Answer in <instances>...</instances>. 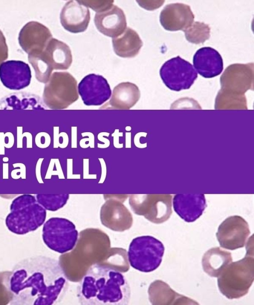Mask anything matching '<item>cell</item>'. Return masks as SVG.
Listing matches in <instances>:
<instances>
[{"label": "cell", "instance_id": "1", "mask_svg": "<svg viewBox=\"0 0 254 305\" xmlns=\"http://www.w3.org/2000/svg\"><path fill=\"white\" fill-rule=\"evenodd\" d=\"M66 275L56 259L36 256L22 260L13 267L10 288L11 305H52L60 303L68 289Z\"/></svg>", "mask_w": 254, "mask_h": 305}, {"label": "cell", "instance_id": "2", "mask_svg": "<svg viewBox=\"0 0 254 305\" xmlns=\"http://www.w3.org/2000/svg\"><path fill=\"white\" fill-rule=\"evenodd\" d=\"M129 284L124 275L113 268L94 264L80 282L79 303L83 305H125L130 299Z\"/></svg>", "mask_w": 254, "mask_h": 305}, {"label": "cell", "instance_id": "3", "mask_svg": "<svg viewBox=\"0 0 254 305\" xmlns=\"http://www.w3.org/2000/svg\"><path fill=\"white\" fill-rule=\"evenodd\" d=\"M10 213L5 219V225L12 232L22 235L36 230L46 218V211L35 197L24 194L16 198L11 203Z\"/></svg>", "mask_w": 254, "mask_h": 305}, {"label": "cell", "instance_id": "4", "mask_svg": "<svg viewBox=\"0 0 254 305\" xmlns=\"http://www.w3.org/2000/svg\"><path fill=\"white\" fill-rule=\"evenodd\" d=\"M251 253L247 251L244 258L229 264L218 277L219 289L229 299L246 295L254 282V258Z\"/></svg>", "mask_w": 254, "mask_h": 305}, {"label": "cell", "instance_id": "5", "mask_svg": "<svg viewBox=\"0 0 254 305\" xmlns=\"http://www.w3.org/2000/svg\"><path fill=\"white\" fill-rule=\"evenodd\" d=\"M28 60L34 69L37 79L47 83L54 70H65L69 68L72 56L67 44L52 38L40 54L28 56Z\"/></svg>", "mask_w": 254, "mask_h": 305}, {"label": "cell", "instance_id": "6", "mask_svg": "<svg viewBox=\"0 0 254 305\" xmlns=\"http://www.w3.org/2000/svg\"><path fill=\"white\" fill-rule=\"evenodd\" d=\"M164 250L163 244L153 236H137L129 244L128 260L133 268L142 272H151L160 266Z\"/></svg>", "mask_w": 254, "mask_h": 305}, {"label": "cell", "instance_id": "7", "mask_svg": "<svg viewBox=\"0 0 254 305\" xmlns=\"http://www.w3.org/2000/svg\"><path fill=\"white\" fill-rule=\"evenodd\" d=\"M78 99L77 81L70 74L59 72L51 76L43 93L44 102L49 108L65 109Z\"/></svg>", "mask_w": 254, "mask_h": 305}, {"label": "cell", "instance_id": "8", "mask_svg": "<svg viewBox=\"0 0 254 305\" xmlns=\"http://www.w3.org/2000/svg\"><path fill=\"white\" fill-rule=\"evenodd\" d=\"M42 238L48 248L62 254L74 248L78 239V232L71 221L53 217L44 224Z\"/></svg>", "mask_w": 254, "mask_h": 305}, {"label": "cell", "instance_id": "9", "mask_svg": "<svg viewBox=\"0 0 254 305\" xmlns=\"http://www.w3.org/2000/svg\"><path fill=\"white\" fill-rule=\"evenodd\" d=\"M159 73L165 85L176 91L189 89L197 77L192 65L180 56L165 62Z\"/></svg>", "mask_w": 254, "mask_h": 305}, {"label": "cell", "instance_id": "10", "mask_svg": "<svg viewBox=\"0 0 254 305\" xmlns=\"http://www.w3.org/2000/svg\"><path fill=\"white\" fill-rule=\"evenodd\" d=\"M250 234L246 221L241 216H233L220 224L216 235L220 247L233 250L244 247Z\"/></svg>", "mask_w": 254, "mask_h": 305}, {"label": "cell", "instance_id": "11", "mask_svg": "<svg viewBox=\"0 0 254 305\" xmlns=\"http://www.w3.org/2000/svg\"><path fill=\"white\" fill-rule=\"evenodd\" d=\"M254 80L253 63L230 65L220 78L221 88L240 94L253 90Z\"/></svg>", "mask_w": 254, "mask_h": 305}, {"label": "cell", "instance_id": "12", "mask_svg": "<svg viewBox=\"0 0 254 305\" xmlns=\"http://www.w3.org/2000/svg\"><path fill=\"white\" fill-rule=\"evenodd\" d=\"M78 90L84 104L87 106L101 105L111 95V89L106 79L94 74L84 76L79 83Z\"/></svg>", "mask_w": 254, "mask_h": 305}, {"label": "cell", "instance_id": "13", "mask_svg": "<svg viewBox=\"0 0 254 305\" xmlns=\"http://www.w3.org/2000/svg\"><path fill=\"white\" fill-rule=\"evenodd\" d=\"M52 35L49 29L37 21H30L19 32L18 41L28 56L40 54L45 48Z\"/></svg>", "mask_w": 254, "mask_h": 305}, {"label": "cell", "instance_id": "14", "mask_svg": "<svg viewBox=\"0 0 254 305\" xmlns=\"http://www.w3.org/2000/svg\"><path fill=\"white\" fill-rule=\"evenodd\" d=\"M31 77L29 66L22 61H7L0 65V79L9 89L18 90L28 86Z\"/></svg>", "mask_w": 254, "mask_h": 305}, {"label": "cell", "instance_id": "15", "mask_svg": "<svg viewBox=\"0 0 254 305\" xmlns=\"http://www.w3.org/2000/svg\"><path fill=\"white\" fill-rule=\"evenodd\" d=\"M194 16L188 5L182 3L166 5L161 11L160 22L168 31H184L193 22Z\"/></svg>", "mask_w": 254, "mask_h": 305}, {"label": "cell", "instance_id": "16", "mask_svg": "<svg viewBox=\"0 0 254 305\" xmlns=\"http://www.w3.org/2000/svg\"><path fill=\"white\" fill-rule=\"evenodd\" d=\"M90 19L87 7L77 0H69L64 6L60 14L63 27L67 31L77 33L85 31Z\"/></svg>", "mask_w": 254, "mask_h": 305}, {"label": "cell", "instance_id": "17", "mask_svg": "<svg viewBox=\"0 0 254 305\" xmlns=\"http://www.w3.org/2000/svg\"><path fill=\"white\" fill-rule=\"evenodd\" d=\"M175 212L188 223L196 221L202 214L206 207L205 196L203 194H178L173 198Z\"/></svg>", "mask_w": 254, "mask_h": 305}, {"label": "cell", "instance_id": "18", "mask_svg": "<svg viewBox=\"0 0 254 305\" xmlns=\"http://www.w3.org/2000/svg\"><path fill=\"white\" fill-rule=\"evenodd\" d=\"M94 23L101 33L113 38L121 35L127 27L126 15L123 10L116 5L105 11L97 12Z\"/></svg>", "mask_w": 254, "mask_h": 305}, {"label": "cell", "instance_id": "19", "mask_svg": "<svg viewBox=\"0 0 254 305\" xmlns=\"http://www.w3.org/2000/svg\"><path fill=\"white\" fill-rule=\"evenodd\" d=\"M193 66L197 73L205 78L219 75L223 69V59L215 49L204 47L198 49L193 57Z\"/></svg>", "mask_w": 254, "mask_h": 305}, {"label": "cell", "instance_id": "20", "mask_svg": "<svg viewBox=\"0 0 254 305\" xmlns=\"http://www.w3.org/2000/svg\"><path fill=\"white\" fill-rule=\"evenodd\" d=\"M140 96L136 85L129 82H122L114 87L109 102L102 108L129 109L137 103Z\"/></svg>", "mask_w": 254, "mask_h": 305}, {"label": "cell", "instance_id": "21", "mask_svg": "<svg viewBox=\"0 0 254 305\" xmlns=\"http://www.w3.org/2000/svg\"><path fill=\"white\" fill-rule=\"evenodd\" d=\"M150 301L153 305H198V303L172 290L165 282L156 280L149 290Z\"/></svg>", "mask_w": 254, "mask_h": 305}, {"label": "cell", "instance_id": "22", "mask_svg": "<svg viewBox=\"0 0 254 305\" xmlns=\"http://www.w3.org/2000/svg\"><path fill=\"white\" fill-rule=\"evenodd\" d=\"M114 51L122 58H132L136 56L143 45L137 33L127 27L120 36L112 39Z\"/></svg>", "mask_w": 254, "mask_h": 305}, {"label": "cell", "instance_id": "23", "mask_svg": "<svg viewBox=\"0 0 254 305\" xmlns=\"http://www.w3.org/2000/svg\"><path fill=\"white\" fill-rule=\"evenodd\" d=\"M232 262L231 253L219 247L207 250L202 258L204 271L211 277H218L225 267Z\"/></svg>", "mask_w": 254, "mask_h": 305}, {"label": "cell", "instance_id": "24", "mask_svg": "<svg viewBox=\"0 0 254 305\" xmlns=\"http://www.w3.org/2000/svg\"><path fill=\"white\" fill-rule=\"evenodd\" d=\"M216 109H247L245 94L221 88L215 99Z\"/></svg>", "mask_w": 254, "mask_h": 305}, {"label": "cell", "instance_id": "25", "mask_svg": "<svg viewBox=\"0 0 254 305\" xmlns=\"http://www.w3.org/2000/svg\"><path fill=\"white\" fill-rule=\"evenodd\" d=\"M186 39L190 43L203 44L210 37V28L204 22L195 21L183 31Z\"/></svg>", "mask_w": 254, "mask_h": 305}, {"label": "cell", "instance_id": "26", "mask_svg": "<svg viewBox=\"0 0 254 305\" xmlns=\"http://www.w3.org/2000/svg\"><path fill=\"white\" fill-rule=\"evenodd\" d=\"M68 194H37V201L45 210L55 212L62 208L69 199Z\"/></svg>", "mask_w": 254, "mask_h": 305}, {"label": "cell", "instance_id": "27", "mask_svg": "<svg viewBox=\"0 0 254 305\" xmlns=\"http://www.w3.org/2000/svg\"><path fill=\"white\" fill-rule=\"evenodd\" d=\"M12 271H6L0 272V305H5L10 303L13 294L10 288V279Z\"/></svg>", "mask_w": 254, "mask_h": 305}, {"label": "cell", "instance_id": "28", "mask_svg": "<svg viewBox=\"0 0 254 305\" xmlns=\"http://www.w3.org/2000/svg\"><path fill=\"white\" fill-rule=\"evenodd\" d=\"M80 3L90 7L97 12L105 11L113 6L114 0H77Z\"/></svg>", "mask_w": 254, "mask_h": 305}, {"label": "cell", "instance_id": "29", "mask_svg": "<svg viewBox=\"0 0 254 305\" xmlns=\"http://www.w3.org/2000/svg\"><path fill=\"white\" fill-rule=\"evenodd\" d=\"M8 57V47L2 32L0 30V65Z\"/></svg>", "mask_w": 254, "mask_h": 305}]
</instances>
